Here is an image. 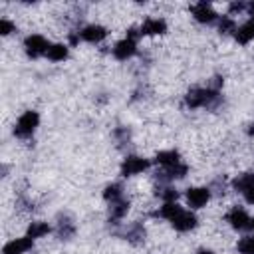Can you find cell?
Wrapping results in <instances>:
<instances>
[{"label": "cell", "instance_id": "14", "mask_svg": "<svg viewBox=\"0 0 254 254\" xmlns=\"http://www.w3.org/2000/svg\"><path fill=\"white\" fill-rule=\"evenodd\" d=\"M157 163L165 165V167H173V165L179 163V153L177 151H161L157 155Z\"/></svg>", "mask_w": 254, "mask_h": 254}, {"label": "cell", "instance_id": "13", "mask_svg": "<svg viewBox=\"0 0 254 254\" xmlns=\"http://www.w3.org/2000/svg\"><path fill=\"white\" fill-rule=\"evenodd\" d=\"M165 22L163 20H147L145 24H143V28H141V32L143 34H163L165 32Z\"/></svg>", "mask_w": 254, "mask_h": 254}, {"label": "cell", "instance_id": "27", "mask_svg": "<svg viewBox=\"0 0 254 254\" xmlns=\"http://www.w3.org/2000/svg\"><path fill=\"white\" fill-rule=\"evenodd\" d=\"M242 8H244V4H232V6H230V10H232V12H236V10L240 12Z\"/></svg>", "mask_w": 254, "mask_h": 254}, {"label": "cell", "instance_id": "15", "mask_svg": "<svg viewBox=\"0 0 254 254\" xmlns=\"http://www.w3.org/2000/svg\"><path fill=\"white\" fill-rule=\"evenodd\" d=\"M254 185V175L252 173H244V175H240L238 179H234V183H232V187L236 189V190H246L248 187H252Z\"/></svg>", "mask_w": 254, "mask_h": 254}, {"label": "cell", "instance_id": "29", "mask_svg": "<svg viewBox=\"0 0 254 254\" xmlns=\"http://www.w3.org/2000/svg\"><path fill=\"white\" fill-rule=\"evenodd\" d=\"M196 254H212L210 250H200V252H196Z\"/></svg>", "mask_w": 254, "mask_h": 254}, {"label": "cell", "instance_id": "28", "mask_svg": "<svg viewBox=\"0 0 254 254\" xmlns=\"http://www.w3.org/2000/svg\"><path fill=\"white\" fill-rule=\"evenodd\" d=\"M248 8H250V14H252V22H254V2H252Z\"/></svg>", "mask_w": 254, "mask_h": 254}, {"label": "cell", "instance_id": "2", "mask_svg": "<svg viewBox=\"0 0 254 254\" xmlns=\"http://www.w3.org/2000/svg\"><path fill=\"white\" fill-rule=\"evenodd\" d=\"M24 46H26L28 56H32V58H38V56H42V54H48V50H50L48 42H46L42 36H28Z\"/></svg>", "mask_w": 254, "mask_h": 254}, {"label": "cell", "instance_id": "12", "mask_svg": "<svg viewBox=\"0 0 254 254\" xmlns=\"http://www.w3.org/2000/svg\"><path fill=\"white\" fill-rule=\"evenodd\" d=\"M234 36H236V40H238L240 44H248V42L254 38V22L250 20V22H246L244 26H240L238 30H234Z\"/></svg>", "mask_w": 254, "mask_h": 254}, {"label": "cell", "instance_id": "8", "mask_svg": "<svg viewBox=\"0 0 254 254\" xmlns=\"http://www.w3.org/2000/svg\"><path fill=\"white\" fill-rule=\"evenodd\" d=\"M32 248V238H16L4 246V254H24Z\"/></svg>", "mask_w": 254, "mask_h": 254}, {"label": "cell", "instance_id": "9", "mask_svg": "<svg viewBox=\"0 0 254 254\" xmlns=\"http://www.w3.org/2000/svg\"><path fill=\"white\" fill-rule=\"evenodd\" d=\"M192 14H194V18H196L198 22H212V20L216 18L214 10H212L206 2H200V4L192 6Z\"/></svg>", "mask_w": 254, "mask_h": 254}, {"label": "cell", "instance_id": "1", "mask_svg": "<svg viewBox=\"0 0 254 254\" xmlns=\"http://www.w3.org/2000/svg\"><path fill=\"white\" fill-rule=\"evenodd\" d=\"M38 121H40V117H38L36 111H26V113L18 119L14 133H16L18 137H28V135H32V131L38 127Z\"/></svg>", "mask_w": 254, "mask_h": 254}, {"label": "cell", "instance_id": "4", "mask_svg": "<svg viewBox=\"0 0 254 254\" xmlns=\"http://www.w3.org/2000/svg\"><path fill=\"white\" fill-rule=\"evenodd\" d=\"M149 167V161L141 159V157H127L125 163L121 165V173L127 177V175H135V173H141Z\"/></svg>", "mask_w": 254, "mask_h": 254}, {"label": "cell", "instance_id": "10", "mask_svg": "<svg viewBox=\"0 0 254 254\" xmlns=\"http://www.w3.org/2000/svg\"><path fill=\"white\" fill-rule=\"evenodd\" d=\"M105 34H107L105 28H103V26H95V24L81 30V38L87 40V42H99V40L105 38Z\"/></svg>", "mask_w": 254, "mask_h": 254}, {"label": "cell", "instance_id": "20", "mask_svg": "<svg viewBox=\"0 0 254 254\" xmlns=\"http://www.w3.org/2000/svg\"><path fill=\"white\" fill-rule=\"evenodd\" d=\"M181 210H183V208H181L179 204H175V202H167V204H165V206L159 210V214H161L163 218H169V220H173V218H175V216H177Z\"/></svg>", "mask_w": 254, "mask_h": 254}, {"label": "cell", "instance_id": "3", "mask_svg": "<svg viewBox=\"0 0 254 254\" xmlns=\"http://www.w3.org/2000/svg\"><path fill=\"white\" fill-rule=\"evenodd\" d=\"M212 97H216V93L214 91H208V89H192V91H189V95H187V105L189 107H200V105H206Z\"/></svg>", "mask_w": 254, "mask_h": 254}, {"label": "cell", "instance_id": "11", "mask_svg": "<svg viewBox=\"0 0 254 254\" xmlns=\"http://www.w3.org/2000/svg\"><path fill=\"white\" fill-rule=\"evenodd\" d=\"M228 222L234 226V228H246L248 226V222H250V218L246 216V212L242 210V208H232L230 210V214H228Z\"/></svg>", "mask_w": 254, "mask_h": 254}, {"label": "cell", "instance_id": "23", "mask_svg": "<svg viewBox=\"0 0 254 254\" xmlns=\"http://www.w3.org/2000/svg\"><path fill=\"white\" fill-rule=\"evenodd\" d=\"M161 196L167 200V202H173V200H177V196H179V192L175 190V189H163V192H161Z\"/></svg>", "mask_w": 254, "mask_h": 254}, {"label": "cell", "instance_id": "30", "mask_svg": "<svg viewBox=\"0 0 254 254\" xmlns=\"http://www.w3.org/2000/svg\"><path fill=\"white\" fill-rule=\"evenodd\" d=\"M248 133H250V135H254V125H250V129H248Z\"/></svg>", "mask_w": 254, "mask_h": 254}, {"label": "cell", "instance_id": "16", "mask_svg": "<svg viewBox=\"0 0 254 254\" xmlns=\"http://www.w3.org/2000/svg\"><path fill=\"white\" fill-rule=\"evenodd\" d=\"M50 232V226L46 222H32L28 228V238H40Z\"/></svg>", "mask_w": 254, "mask_h": 254}, {"label": "cell", "instance_id": "5", "mask_svg": "<svg viewBox=\"0 0 254 254\" xmlns=\"http://www.w3.org/2000/svg\"><path fill=\"white\" fill-rule=\"evenodd\" d=\"M208 196H210L208 189H189V192H187V202H189L192 208H200V206L206 204Z\"/></svg>", "mask_w": 254, "mask_h": 254}, {"label": "cell", "instance_id": "31", "mask_svg": "<svg viewBox=\"0 0 254 254\" xmlns=\"http://www.w3.org/2000/svg\"><path fill=\"white\" fill-rule=\"evenodd\" d=\"M248 226H250V228H254V218H250V222H248Z\"/></svg>", "mask_w": 254, "mask_h": 254}, {"label": "cell", "instance_id": "18", "mask_svg": "<svg viewBox=\"0 0 254 254\" xmlns=\"http://www.w3.org/2000/svg\"><path fill=\"white\" fill-rule=\"evenodd\" d=\"M127 208H129V202H127V200H123V198L113 200V202H111V216H113V218H121V216L127 212Z\"/></svg>", "mask_w": 254, "mask_h": 254}, {"label": "cell", "instance_id": "25", "mask_svg": "<svg viewBox=\"0 0 254 254\" xmlns=\"http://www.w3.org/2000/svg\"><path fill=\"white\" fill-rule=\"evenodd\" d=\"M12 28H14V26H12V22H8V20H0V34H4V36H6V34H10V32H12Z\"/></svg>", "mask_w": 254, "mask_h": 254}, {"label": "cell", "instance_id": "24", "mask_svg": "<svg viewBox=\"0 0 254 254\" xmlns=\"http://www.w3.org/2000/svg\"><path fill=\"white\" fill-rule=\"evenodd\" d=\"M228 30H234V22L230 18H222L220 22V32H228Z\"/></svg>", "mask_w": 254, "mask_h": 254}, {"label": "cell", "instance_id": "22", "mask_svg": "<svg viewBox=\"0 0 254 254\" xmlns=\"http://www.w3.org/2000/svg\"><path fill=\"white\" fill-rule=\"evenodd\" d=\"M103 196L107 198V200H119L121 198V187L119 185H111V187H107L105 189V192H103Z\"/></svg>", "mask_w": 254, "mask_h": 254}, {"label": "cell", "instance_id": "21", "mask_svg": "<svg viewBox=\"0 0 254 254\" xmlns=\"http://www.w3.org/2000/svg\"><path fill=\"white\" fill-rule=\"evenodd\" d=\"M238 250L242 254H254V236H246L238 242Z\"/></svg>", "mask_w": 254, "mask_h": 254}, {"label": "cell", "instance_id": "6", "mask_svg": "<svg viewBox=\"0 0 254 254\" xmlns=\"http://www.w3.org/2000/svg\"><path fill=\"white\" fill-rule=\"evenodd\" d=\"M113 54L117 60H127L135 54V40L133 38H125L121 42H117V46L113 48Z\"/></svg>", "mask_w": 254, "mask_h": 254}, {"label": "cell", "instance_id": "7", "mask_svg": "<svg viewBox=\"0 0 254 254\" xmlns=\"http://www.w3.org/2000/svg\"><path fill=\"white\" fill-rule=\"evenodd\" d=\"M173 226L177 228V230H190V228H194V224H196V218H194V214H190V212H185V210H181L173 220Z\"/></svg>", "mask_w": 254, "mask_h": 254}, {"label": "cell", "instance_id": "19", "mask_svg": "<svg viewBox=\"0 0 254 254\" xmlns=\"http://www.w3.org/2000/svg\"><path fill=\"white\" fill-rule=\"evenodd\" d=\"M163 175H165L167 179H181V177H185V175H187V167L177 163V165H173V167H167Z\"/></svg>", "mask_w": 254, "mask_h": 254}, {"label": "cell", "instance_id": "17", "mask_svg": "<svg viewBox=\"0 0 254 254\" xmlns=\"http://www.w3.org/2000/svg\"><path fill=\"white\" fill-rule=\"evenodd\" d=\"M65 56H67V48H65V46H62V44L50 46V50H48V58H50V60H54V62H60V60H64Z\"/></svg>", "mask_w": 254, "mask_h": 254}, {"label": "cell", "instance_id": "26", "mask_svg": "<svg viewBox=\"0 0 254 254\" xmlns=\"http://www.w3.org/2000/svg\"><path fill=\"white\" fill-rule=\"evenodd\" d=\"M244 196H246V200H248L250 204H254V185H252V187H248V189L244 190Z\"/></svg>", "mask_w": 254, "mask_h": 254}]
</instances>
